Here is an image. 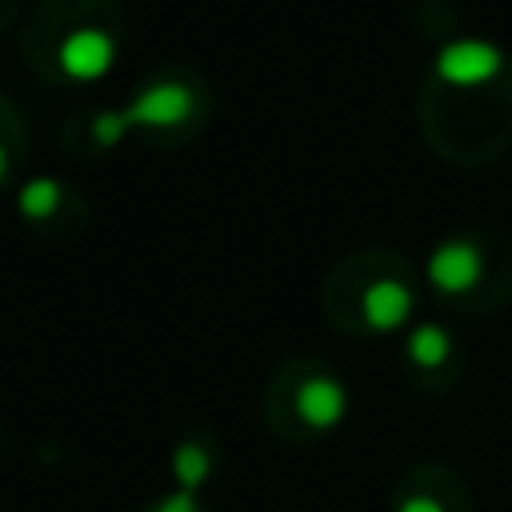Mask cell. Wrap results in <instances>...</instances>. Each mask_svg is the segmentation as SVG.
I'll use <instances>...</instances> for the list:
<instances>
[{
  "label": "cell",
  "instance_id": "obj_8",
  "mask_svg": "<svg viewBox=\"0 0 512 512\" xmlns=\"http://www.w3.org/2000/svg\"><path fill=\"white\" fill-rule=\"evenodd\" d=\"M60 196H64L60 180H52V176H36V180H28V184L20 188V212H24L28 220H48V216H56Z\"/></svg>",
  "mask_w": 512,
  "mask_h": 512
},
{
  "label": "cell",
  "instance_id": "obj_13",
  "mask_svg": "<svg viewBox=\"0 0 512 512\" xmlns=\"http://www.w3.org/2000/svg\"><path fill=\"white\" fill-rule=\"evenodd\" d=\"M4 176H8V152H4V144H0V184H4Z\"/></svg>",
  "mask_w": 512,
  "mask_h": 512
},
{
  "label": "cell",
  "instance_id": "obj_9",
  "mask_svg": "<svg viewBox=\"0 0 512 512\" xmlns=\"http://www.w3.org/2000/svg\"><path fill=\"white\" fill-rule=\"evenodd\" d=\"M208 472H212V464H208V452L200 444H180L172 452V476L184 492H196L208 480Z\"/></svg>",
  "mask_w": 512,
  "mask_h": 512
},
{
  "label": "cell",
  "instance_id": "obj_2",
  "mask_svg": "<svg viewBox=\"0 0 512 512\" xmlns=\"http://www.w3.org/2000/svg\"><path fill=\"white\" fill-rule=\"evenodd\" d=\"M112 60H116V44H112V36L108 32H100V28H76V32H68L64 40H60V48H56V64H60V72L68 76V80H100L108 68H112Z\"/></svg>",
  "mask_w": 512,
  "mask_h": 512
},
{
  "label": "cell",
  "instance_id": "obj_7",
  "mask_svg": "<svg viewBox=\"0 0 512 512\" xmlns=\"http://www.w3.org/2000/svg\"><path fill=\"white\" fill-rule=\"evenodd\" d=\"M408 356H412L420 368H440V364L452 356V336H448L440 324H420V328L408 336Z\"/></svg>",
  "mask_w": 512,
  "mask_h": 512
},
{
  "label": "cell",
  "instance_id": "obj_3",
  "mask_svg": "<svg viewBox=\"0 0 512 512\" xmlns=\"http://www.w3.org/2000/svg\"><path fill=\"white\" fill-rule=\"evenodd\" d=\"M196 112V92L188 88V84H176V80H168V84H156V88H144L128 108H124V116H128V124L136 128H176V124H184L188 116Z\"/></svg>",
  "mask_w": 512,
  "mask_h": 512
},
{
  "label": "cell",
  "instance_id": "obj_11",
  "mask_svg": "<svg viewBox=\"0 0 512 512\" xmlns=\"http://www.w3.org/2000/svg\"><path fill=\"white\" fill-rule=\"evenodd\" d=\"M156 512H200V508H196V496L180 488V492H172V496H164V500L156 504Z\"/></svg>",
  "mask_w": 512,
  "mask_h": 512
},
{
  "label": "cell",
  "instance_id": "obj_5",
  "mask_svg": "<svg viewBox=\"0 0 512 512\" xmlns=\"http://www.w3.org/2000/svg\"><path fill=\"white\" fill-rule=\"evenodd\" d=\"M344 408H348V392H344V384H336V380H328V376H312V380H304L300 392H296V412H300V420L312 424V428H332V424H340V420H344Z\"/></svg>",
  "mask_w": 512,
  "mask_h": 512
},
{
  "label": "cell",
  "instance_id": "obj_12",
  "mask_svg": "<svg viewBox=\"0 0 512 512\" xmlns=\"http://www.w3.org/2000/svg\"><path fill=\"white\" fill-rule=\"evenodd\" d=\"M396 512H444V504H440V500H432V496H408Z\"/></svg>",
  "mask_w": 512,
  "mask_h": 512
},
{
  "label": "cell",
  "instance_id": "obj_1",
  "mask_svg": "<svg viewBox=\"0 0 512 512\" xmlns=\"http://www.w3.org/2000/svg\"><path fill=\"white\" fill-rule=\"evenodd\" d=\"M504 68V52L488 40H452L436 56V76L452 88H480Z\"/></svg>",
  "mask_w": 512,
  "mask_h": 512
},
{
  "label": "cell",
  "instance_id": "obj_10",
  "mask_svg": "<svg viewBox=\"0 0 512 512\" xmlns=\"http://www.w3.org/2000/svg\"><path fill=\"white\" fill-rule=\"evenodd\" d=\"M128 128H132V124H128V116H124V108H120V112H100V116L92 120V140H96L100 148H112V144L124 140Z\"/></svg>",
  "mask_w": 512,
  "mask_h": 512
},
{
  "label": "cell",
  "instance_id": "obj_6",
  "mask_svg": "<svg viewBox=\"0 0 512 512\" xmlns=\"http://www.w3.org/2000/svg\"><path fill=\"white\" fill-rule=\"evenodd\" d=\"M360 312H364L368 328L392 332V328H400V324L408 320V312H412V292H408L404 284H396V280H376V284L364 288Z\"/></svg>",
  "mask_w": 512,
  "mask_h": 512
},
{
  "label": "cell",
  "instance_id": "obj_4",
  "mask_svg": "<svg viewBox=\"0 0 512 512\" xmlns=\"http://www.w3.org/2000/svg\"><path fill=\"white\" fill-rule=\"evenodd\" d=\"M428 280L448 296L472 292L484 280V252L468 240H448L428 256Z\"/></svg>",
  "mask_w": 512,
  "mask_h": 512
}]
</instances>
